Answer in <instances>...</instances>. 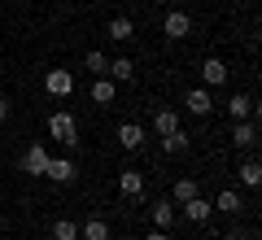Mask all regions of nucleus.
I'll list each match as a JSON object with an SVG mask.
<instances>
[{
	"label": "nucleus",
	"mask_w": 262,
	"mask_h": 240,
	"mask_svg": "<svg viewBox=\"0 0 262 240\" xmlns=\"http://www.w3.org/2000/svg\"><path fill=\"white\" fill-rule=\"evenodd\" d=\"M48 136H53V140H61L66 148H75V144H79V118H75L70 110L48 114Z\"/></svg>",
	"instance_id": "1"
},
{
	"label": "nucleus",
	"mask_w": 262,
	"mask_h": 240,
	"mask_svg": "<svg viewBox=\"0 0 262 240\" xmlns=\"http://www.w3.org/2000/svg\"><path fill=\"white\" fill-rule=\"evenodd\" d=\"M162 35L166 39H188L192 35V18H188L184 9H170L166 18H162Z\"/></svg>",
	"instance_id": "2"
},
{
	"label": "nucleus",
	"mask_w": 262,
	"mask_h": 240,
	"mask_svg": "<svg viewBox=\"0 0 262 240\" xmlns=\"http://www.w3.org/2000/svg\"><path fill=\"white\" fill-rule=\"evenodd\" d=\"M149 219H153V227H158V231H170V227L179 223V205L170 201V197H162V201H153Z\"/></svg>",
	"instance_id": "3"
},
{
	"label": "nucleus",
	"mask_w": 262,
	"mask_h": 240,
	"mask_svg": "<svg viewBox=\"0 0 262 240\" xmlns=\"http://www.w3.org/2000/svg\"><path fill=\"white\" fill-rule=\"evenodd\" d=\"M184 110L192 114V118H210V114H214V96H210V88H192V92L184 96Z\"/></svg>",
	"instance_id": "4"
},
{
	"label": "nucleus",
	"mask_w": 262,
	"mask_h": 240,
	"mask_svg": "<svg viewBox=\"0 0 262 240\" xmlns=\"http://www.w3.org/2000/svg\"><path fill=\"white\" fill-rule=\"evenodd\" d=\"M44 179H53V184H75V179H79V166L70 162V157H48Z\"/></svg>",
	"instance_id": "5"
},
{
	"label": "nucleus",
	"mask_w": 262,
	"mask_h": 240,
	"mask_svg": "<svg viewBox=\"0 0 262 240\" xmlns=\"http://www.w3.org/2000/svg\"><path fill=\"white\" fill-rule=\"evenodd\" d=\"M44 92L66 101V96L75 92V74H70V70H48V74H44Z\"/></svg>",
	"instance_id": "6"
},
{
	"label": "nucleus",
	"mask_w": 262,
	"mask_h": 240,
	"mask_svg": "<svg viewBox=\"0 0 262 240\" xmlns=\"http://www.w3.org/2000/svg\"><path fill=\"white\" fill-rule=\"evenodd\" d=\"M210 214H214V205H210L201 192H196V197H188V201L179 205V219H188V223H210Z\"/></svg>",
	"instance_id": "7"
},
{
	"label": "nucleus",
	"mask_w": 262,
	"mask_h": 240,
	"mask_svg": "<svg viewBox=\"0 0 262 240\" xmlns=\"http://www.w3.org/2000/svg\"><path fill=\"white\" fill-rule=\"evenodd\" d=\"M210 205H214V214H232V219H241V214H245V197L236 192V188H223Z\"/></svg>",
	"instance_id": "8"
},
{
	"label": "nucleus",
	"mask_w": 262,
	"mask_h": 240,
	"mask_svg": "<svg viewBox=\"0 0 262 240\" xmlns=\"http://www.w3.org/2000/svg\"><path fill=\"white\" fill-rule=\"evenodd\" d=\"M201 83H206V88L227 83V61H223V57H206V61H201Z\"/></svg>",
	"instance_id": "9"
},
{
	"label": "nucleus",
	"mask_w": 262,
	"mask_h": 240,
	"mask_svg": "<svg viewBox=\"0 0 262 240\" xmlns=\"http://www.w3.org/2000/svg\"><path fill=\"white\" fill-rule=\"evenodd\" d=\"M22 170L44 179V170H48V148H44V144H31L27 153H22Z\"/></svg>",
	"instance_id": "10"
},
{
	"label": "nucleus",
	"mask_w": 262,
	"mask_h": 240,
	"mask_svg": "<svg viewBox=\"0 0 262 240\" xmlns=\"http://www.w3.org/2000/svg\"><path fill=\"white\" fill-rule=\"evenodd\" d=\"M118 192L122 197H127V201H140V197H144V175H140V170H122V175H118Z\"/></svg>",
	"instance_id": "11"
},
{
	"label": "nucleus",
	"mask_w": 262,
	"mask_h": 240,
	"mask_svg": "<svg viewBox=\"0 0 262 240\" xmlns=\"http://www.w3.org/2000/svg\"><path fill=\"white\" fill-rule=\"evenodd\" d=\"M232 144L236 148H253V144H258V122H253V118L232 122Z\"/></svg>",
	"instance_id": "12"
},
{
	"label": "nucleus",
	"mask_w": 262,
	"mask_h": 240,
	"mask_svg": "<svg viewBox=\"0 0 262 240\" xmlns=\"http://www.w3.org/2000/svg\"><path fill=\"white\" fill-rule=\"evenodd\" d=\"M105 79H114V83H136V61L131 57H110Z\"/></svg>",
	"instance_id": "13"
},
{
	"label": "nucleus",
	"mask_w": 262,
	"mask_h": 240,
	"mask_svg": "<svg viewBox=\"0 0 262 240\" xmlns=\"http://www.w3.org/2000/svg\"><path fill=\"white\" fill-rule=\"evenodd\" d=\"M118 144L127 148V153H140V148H144V127H140V122H122V127H118Z\"/></svg>",
	"instance_id": "14"
},
{
	"label": "nucleus",
	"mask_w": 262,
	"mask_h": 240,
	"mask_svg": "<svg viewBox=\"0 0 262 240\" xmlns=\"http://www.w3.org/2000/svg\"><path fill=\"white\" fill-rule=\"evenodd\" d=\"M105 35H110V39H118V44H127V39H136V22H131L127 13H118V18H110Z\"/></svg>",
	"instance_id": "15"
},
{
	"label": "nucleus",
	"mask_w": 262,
	"mask_h": 240,
	"mask_svg": "<svg viewBox=\"0 0 262 240\" xmlns=\"http://www.w3.org/2000/svg\"><path fill=\"white\" fill-rule=\"evenodd\" d=\"M253 110H258V105H253V96H249V92H236L232 101H227V114H232V122L253 118Z\"/></svg>",
	"instance_id": "16"
},
{
	"label": "nucleus",
	"mask_w": 262,
	"mask_h": 240,
	"mask_svg": "<svg viewBox=\"0 0 262 240\" xmlns=\"http://www.w3.org/2000/svg\"><path fill=\"white\" fill-rule=\"evenodd\" d=\"M114 96H118V83L114 79H92V105H114Z\"/></svg>",
	"instance_id": "17"
},
{
	"label": "nucleus",
	"mask_w": 262,
	"mask_h": 240,
	"mask_svg": "<svg viewBox=\"0 0 262 240\" xmlns=\"http://www.w3.org/2000/svg\"><path fill=\"white\" fill-rule=\"evenodd\" d=\"M188 144H192V136H188L184 127H179V131H170V136H162V148H166V157H179V153H188Z\"/></svg>",
	"instance_id": "18"
},
{
	"label": "nucleus",
	"mask_w": 262,
	"mask_h": 240,
	"mask_svg": "<svg viewBox=\"0 0 262 240\" xmlns=\"http://www.w3.org/2000/svg\"><path fill=\"white\" fill-rule=\"evenodd\" d=\"M236 179H241L245 188H258V184H262V166L253 162V157H245L241 166H236Z\"/></svg>",
	"instance_id": "19"
},
{
	"label": "nucleus",
	"mask_w": 262,
	"mask_h": 240,
	"mask_svg": "<svg viewBox=\"0 0 262 240\" xmlns=\"http://www.w3.org/2000/svg\"><path fill=\"white\" fill-rule=\"evenodd\" d=\"M79 240H110V223H105V219L79 223Z\"/></svg>",
	"instance_id": "20"
},
{
	"label": "nucleus",
	"mask_w": 262,
	"mask_h": 240,
	"mask_svg": "<svg viewBox=\"0 0 262 240\" xmlns=\"http://www.w3.org/2000/svg\"><path fill=\"white\" fill-rule=\"evenodd\" d=\"M153 131H158V136L179 131V114H175V110H153Z\"/></svg>",
	"instance_id": "21"
},
{
	"label": "nucleus",
	"mask_w": 262,
	"mask_h": 240,
	"mask_svg": "<svg viewBox=\"0 0 262 240\" xmlns=\"http://www.w3.org/2000/svg\"><path fill=\"white\" fill-rule=\"evenodd\" d=\"M196 192H201V184H196L192 175H184V179L175 184V192H170V201H175V205H184L188 197H196Z\"/></svg>",
	"instance_id": "22"
},
{
	"label": "nucleus",
	"mask_w": 262,
	"mask_h": 240,
	"mask_svg": "<svg viewBox=\"0 0 262 240\" xmlns=\"http://www.w3.org/2000/svg\"><path fill=\"white\" fill-rule=\"evenodd\" d=\"M83 66H88V70H92V79H101V74H105V70H110V57H105V53H101V48H92V53H88V57H83Z\"/></svg>",
	"instance_id": "23"
},
{
	"label": "nucleus",
	"mask_w": 262,
	"mask_h": 240,
	"mask_svg": "<svg viewBox=\"0 0 262 240\" xmlns=\"http://www.w3.org/2000/svg\"><path fill=\"white\" fill-rule=\"evenodd\" d=\"M53 240H79V223L75 219H57L53 223Z\"/></svg>",
	"instance_id": "24"
},
{
	"label": "nucleus",
	"mask_w": 262,
	"mask_h": 240,
	"mask_svg": "<svg viewBox=\"0 0 262 240\" xmlns=\"http://www.w3.org/2000/svg\"><path fill=\"white\" fill-rule=\"evenodd\" d=\"M13 118V101H9V96H0V122H9Z\"/></svg>",
	"instance_id": "25"
},
{
	"label": "nucleus",
	"mask_w": 262,
	"mask_h": 240,
	"mask_svg": "<svg viewBox=\"0 0 262 240\" xmlns=\"http://www.w3.org/2000/svg\"><path fill=\"white\" fill-rule=\"evenodd\" d=\"M223 240H253V231H245V227H232Z\"/></svg>",
	"instance_id": "26"
},
{
	"label": "nucleus",
	"mask_w": 262,
	"mask_h": 240,
	"mask_svg": "<svg viewBox=\"0 0 262 240\" xmlns=\"http://www.w3.org/2000/svg\"><path fill=\"white\" fill-rule=\"evenodd\" d=\"M144 240H170V231H158V227H153V231H149Z\"/></svg>",
	"instance_id": "27"
},
{
	"label": "nucleus",
	"mask_w": 262,
	"mask_h": 240,
	"mask_svg": "<svg viewBox=\"0 0 262 240\" xmlns=\"http://www.w3.org/2000/svg\"><path fill=\"white\" fill-rule=\"evenodd\" d=\"M0 227H5V210H0Z\"/></svg>",
	"instance_id": "28"
}]
</instances>
